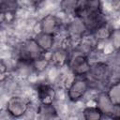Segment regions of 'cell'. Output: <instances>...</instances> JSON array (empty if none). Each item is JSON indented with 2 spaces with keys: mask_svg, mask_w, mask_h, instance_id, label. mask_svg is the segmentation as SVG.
Segmentation results:
<instances>
[{
  "mask_svg": "<svg viewBox=\"0 0 120 120\" xmlns=\"http://www.w3.org/2000/svg\"><path fill=\"white\" fill-rule=\"evenodd\" d=\"M38 93H39L40 99L42 100V102L45 105H50L51 102L53 100L54 91L49 85H42V86H40L39 89H38Z\"/></svg>",
  "mask_w": 120,
  "mask_h": 120,
  "instance_id": "6da1fadb",
  "label": "cell"
}]
</instances>
